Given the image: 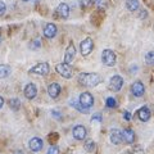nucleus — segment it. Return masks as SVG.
<instances>
[{
  "label": "nucleus",
  "instance_id": "f257e3e1",
  "mask_svg": "<svg viewBox=\"0 0 154 154\" xmlns=\"http://www.w3.org/2000/svg\"><path fill=\"white\" fill-rule=\"evenodd\" d=\"M79 82L84 86H88V88H94L102 82V77L98 73H80Z\"/></svg>",
  "mask_w": 154,
  "mask_h": 154
},
{
  "label": "nucleus",
  "instance_id": "f03ea898",
  "mask_svg": "<svg viewBox=\"0 0 154 154\" xmlns=\"http://www.w3.org/2000/svg\"><path fill=\"white\" fill-rule=\"evenodd\" d=\"M102 62L108 66V67H113L116 64V54L113 50L110 49H104L102 53Z\"/></svg>",
  "mask_w": 154,
  "mask_h": 154
},
{
  "label": "nucleus",
  "instance_id": "7ed1b4c3",
  "mask_svg": "<svg viewBox=\"0 0 154 154\" xmlns=\"http://www.w3.org/2000/svg\"><path fill=\"white\" fill-rule=\"evenodd\" d=\"M57 72L59 73L62 77H64V79H71L72 75H73V71H72V67L67 63H59L57 64L55 67Z\"/></svg>",
  "mask_w": 154,
  "mask_h": 154
},
{
  "label": "nucleus",
  "instance_id": "20e7f679",
  "mask_svg": "<svg viewBox=\"0 0 154 154\" xmlns=\"http://www.w3.org/2000/svg\"><path fill=\"white\" fill-rule=\"evenodd\" d=\"M79 102H80V104L82 105L85 109H89V108H91L94 105V98H93V95H91L90 93L85 91V93H82L80 95Z\"/></svg>",
  "mask_w": 154,
  "mask_h": 154
},
{
  "label": "nucleus",
  "instance_id": "39448f33",
  "mask_svg": "<svg viewBox=\"0 0 154 154\" xmlns=\"http://www.w3.org/2000/svg\"><path fill=\"white\" fill-rule=\"evenodd\" d=\"M49 71H50L49 64L45 63V62H42V63H38L35 67H32V68L30 69V73H36V75H40V76H45V75L49 73Z\"/></svg>",
  "mask_w": 154,
  "mask_h": 154
},
{
  "label": "nucleus",
  "instance_id": "423d86ee",
  "mask_svg": "<svg viewBox=\"0 0 154 154\" xmlns=\"http://www.w3.org/2000/svg\"><path fill=\"white\" fill-rule=\"evenodd\" d=\"M93 48H94V42L93 40H91L90 37L88 38H85V40L81 42V45H80V50H81V54H82L84 57L86 55H89L91 51H93Z\"/></svg>",
  "mask_w": 154,
  "mask_h": 154
},
{
  "label": "nucleus",
  "instance_id": "0eeeda50",
  "mask_svg": "<svg viewBox=\"0 0 154 154\" xmlns=\"http://www.w3.org/2000/svg\"><path fill=\"white\" fill-rule=\"evenodd\" d=\"M122 86H123V79L121 76L116 75V76H113L112 79H110V81H109V89L112 91H119Z\"/></svg>",
  "mask_w": 154,
  "mask_h": 154
},
{
  "label": "nucleus",
  "instance_id": "6e6552de",
  "mask_svg": "<svg viewBox=\"0 0 154 154\" xmlns=\"http://www.w3.org/2000/svg\"><path fill=\"white\" fill-rule=\"evenodd\" d=\"M131 93L134 94V96H143L144 93H145V88H144V84L141 81H136L134 82L132 86H131Z\"/></svg>",
  "mask_w": 154,
  "mask_h": 154
},
{
  "label": "nucleus",
  "instance_id": "1a4fd4ad",
  "mask_svg": "<svg viewBox=\"0 0 154 154\" xmlns=\"http://www.w3.org/2000/svg\"><path fill=\"white\" fill-rule=\"evenodd\" d=\"M75 55H76V48H75V45L71 44L67 46V49H66V54H64V63H67V64H69L72 60H73V58H75Z\"/></svg>",
  "mask_w": 154,
  "mask_h": 154
},
{
  "label": "nucleus",
  "instance_id": "9d476101",
  "mask_svg": "<svg viewBox=\"0 0 154 154\" xmlns=\"http://www.w3.org/2000/svg\"><path fill=\"white\" fill-rule=\"evenodd\" d=\"M72 134H73V137L77 139V140H84L86 137V128L81 126V125H77L72 130Z\"/></svg>",
  "mask_w": 154,
  "mask_h": 154
},
{
  "label": "nucleus",
  "instance_id": "9b49d317",
  "mask_svg": "<svg viewBox=\"0 0 154 154\" xmlns=\"http://www.w3.org/2000/svg\"><path fill=\"white\" fill-rule=\"evenodd\" d=\"M25 95L27 99H33L37 95V88L35 84H27L25 88Z\"/></svg>",
  "mask_w": 154,
  "mask_h": 154
},
{
  "label": "nucleus",
  "instance_id": "f8f14e48",
  "mask_svg": "<svg viewBox=\"0 0 154 154\" xmlns=\"http://www.w3.org/2000/svg\"><path fill=\"white\" fill-rule=\"evenodd\" d=\"M57 35V26L54 23H48L44 27V36L48 38H53Z\"/></svg>",
  "mask_w": 154,
  "mask_h": 154
},
{
  "label": "nucleus",
  "instance_id": "ddd939ff",
  "mask_svg": "<svg viewBox=\"0 0 154 154\" xmlns=\"http://www.w3.org/2000/svg\"><path fill=\"white\" fill-rule=\"evenodd\" d=\"M57 14L60 18H68L69 16V7L66 3H60L57 8Z\"/></svg>",
  "mask_w": 154,
  "mask_h": 154
},
{
  "label": "nucleus",
  "instance_id": "4468645a",
  "mask_svg": "<svg viewBox=\"0 0 154 154\" xmlns=\"http://www.w3.org/2000/svg\"><path fill=\"white\" fill-rule=\"evenodd\" d=\"M42 145H44V143L40 137H32L30 140V149L32 152H40L42 149Z\"/></svg>",
  "mask_w": 154,
  "mask_h": 154
},
{
  "label": "nucleus",
  "instance_id": "2eb2a0df",
  "mask_svg": "<svg viewBox=\"0 0 154 154\" xmlns=\"http://www.w3.org/2000/svg\"><path fill=\"white\" fill-rule=\"evenodd\" d=\"M110 141L116 145H118V144H121L123 141V137H122V132L119 131V130H112L110 131Z\"/></svg>",
  "mask_w": 154,
  "mask_h": 154
},
{
  "label": "nucleus",
  "instance_id": "dca6fc26",
  "mask_svg": "<svg viewBox=\"0 0 154 154\" xmlns=\"http://www.w3.org/2000/svg\"><path fill=\"white\" fill-rule=\"evenodd\" d=\"M122 137H123V141L127 143V144H132L135 141V132L132 131L131 128H126L122 131Z\"/></svg>",
  "mask_w": 154,
  "mask_h": 154
},
{
  "label": "nucleus",
  "instance_id": "f3484780",
  "mask_svg": "<svg viewBox=\"0 0 154 154\" xmlns=\"http://www.w3.org/2000/svg\"><path fill=\"white\" fill-rule=\"evenodd\" d=\"M137 116H139V119H140V121L146 122V121H149V118H150L152 113H150V110H149L148 107H141L140 109H139Z\"/></svg>",
  "mask_w": 154,
  "mask_h": 154
},
{
  "label": "nucleus",
  "instance_id": "a211bd4d",
  "mask_svg": "<svg viewBox=\"0 0 154 154\" xmlns=\"http://www.w3.org/2000/svg\"><path fill=\"white\" fill-rule=\"evenodd\" d=\"M48 93H49V95L51 96V98H57V96L60 94V86L57 82L50 84L49 88H48Z\"/></svg>",
  "mask_w": 154,
  "mask_h": 154
},
{
  "label": "nucleus",
  "instance_id": "6ab92c4d",
  "mask_svg": "<svg viewBox=\"0 0 154 154\" xmlns=\"http://www.w3.org/2000/svg\"><path fill=\"white\" fill-rule=\"evenodd\" d=\"M139 0H126V8L130 12H135L139 9Z\"/></svg>",
  "mask_w": 154,
  "mask_h": 154
},
{
  "label": "nucleus",
  "instance_id": "aec40b11",
  "mask_svg": "<svg viewBox=\"0 0 154 154\" xmlns=\"http://www.w3.org/2000/svg\"><path fill=\"white\" fill-rule=\"evenodd\" d=\"M12 72V68L8 64H0V79H5Z\"/></svg>",
  "mask_w": 154,
  "mask_h": 154
},
{
  "label": "nucleus",
  "instance_id": "412c9836",
  "mask_svg": "<svg viewBox=\"0 0 154 154\" xmlns=\"http://www.w3.org/2000/svg\"><path fill=\"white\" fill-rule=\"evenodd\" d=\"M84 148H85V150H86V152L93 153V152H95L96 145H95V143H94L93 140H88V141H85V145H84Z\"/></svg>",
  "mask_w": 154,
  "mask_h": 154
},
{
  "label": "nucleus",
  "instance_id": "4be33fe9",
  "mask_svg": "<svg viewBox=\"0 0 154 154\" xmlns=\"http://www.w3.org/2000/svg\"><path fill=\"white\" fill-rule=\"evenodd\" d=\"M9 105H11V108H12V109L18 110L19 107H21V102H19V99L14 98V99H11V100H9Z\"/></svg>",
  "mask_w": 154,
  "mask_h": 154
},
{
  "label": "nucleus",
  "instance_id": "5701e85b",
  "mask_svg": "<svg viewBox=\"0 0 154 154\" xmlns=\"http://www.w3.org/2000/svg\"><path fill=\"white\" fill-rule=\"evenodd\" d=\"M145 62L148 64H154V51H149L145 55Z\"/></svg>",
  "mask_w": 154,
  "mask_h": 154
},
{
  "label": "nucleus",
  "instance_id": "b1692460",
  "mask_svg": "<svg viewBox=\"0 0 154 154\" xmlns=\"http://www.w3.org/2000/svg\"><path fill=\"white\" fill-rule=\"evenodd\" d=\"M71 105H72V107H75L77 110H80V112H82V113H88V109H85V108L82 107V105L80 104V102H79V103L72 102V103H71Z\"/></svg>",
  "mask_w": 154,
  "mask_h": 154
},
{
  "label": "nucleus",
  "instance_id": "393cba45",
  "mask_svg": "<svg viewBox=\"0 0 154 154\" xmlns=\"http://www.w3.org/2000/svg\"><path fill=\"white\" fill-rule=\"evenodd\" d=\"M105 104H107L108 108H116L117 107V102H116L114 98H108L107 102H105Z\"/></svg>",
  "mask_w": 154,
  "mask_h": 154
},
{
  "label": "nucleus",
  "instance_id": "a878e982",
  "mask_svg": "<svg viewBox=\"0 0 154 154\" xmlns=\"http://www.w3.org/2000/svg\"><path fill=\"white\" fill-rule=\"evenodd\" d=\"M131 154H144V150H143L141 145H135L131 149Z\"/></svg>",
  "mask_w": 154,
  "mask_h": 154
},
{
  "label": "nucleus",
  "instance_id": "bb28decb",
  "mask_svg": "<svg viewBox=\"0 0 154 154\" xmlns=\"http://www.w3.org/2000/svg\"><path fill=\"white\" fill-rule=\"evenodd\" d=\"M46 154H59V148H58L57 145H51Z\"/></svg>",
  "mask_w": 154,
  "mask_h": 154
},
{
  "label": "nucleus",
  "instance_id": "cd10ccee",
  "mask_svg": "<svg viewBox=\"0 0 154 154\" xmlns=\"http://www.w3.org/2000/svg\"><path fill=\"white\" fill-rule=\"evenodd\" d=\"M7 12V5L4 4V2H0V17L4 16Z\"/></svg>",
  "mask_w": 154,
  "mask_h": 154
},
{
  "label": "nucleus",
  "instance_id": "c85d7f7f",
  "mask_svg": "<svg viewBox=\"0 0 154 154\" xmlns=\"http://www.w3.org/2000/svg\"><path fill=\"white\" fill-rule=\"evenodd\" d=\"M80 4H81V7L82 8H86V7H89L91 3H93V0H79Z\"/></svg>",
  "mask_w": 154,
  "mask_h": 154
},
{
  "label": "nucleus",
  "instance_id": "c756f323",
  "mask_svg": "<svg viewBox=\"0 0 154 154\" xmlns=\"http://www.w3.org/2000/svg\"><path fill=\"white\" fill-rule=\"evenodd\" d=\"M40 45H41L40 40H35V41H32V44L30 45V48H32V49H37V48H40Z\"/></svg>",
  "mask_w": 154,
  "mask_h": 154
},
{
  "label": "nucleus",
  "instance_id": "7c9ffc66",
  "mask_svg": "<svg viewBox=\"0 0 154 154\" xmlns=\"http://www.w3.org/2000/svg\"><path fill=\"white\" fill-rule=\"evenodd\" d=\"M91 121H98V122H100V121H102V114H99V113L94 114L93 117H91Z\"/></svg>",
  "mask_w": 154,
  "mask_h": 154
},
{
  "label": "nucleus",
  "instance_id": "2f4dec72",
  "mask_svg": "<svg viewBox=\"0 0 154 154\" xmlns=\"http://www.w3.org/2000/svg\"><path fill=\"white\" fill-rule=\"evenodd\" d=\"M123 117H125L126 121H130V119H131V113H130V112H125L123 113Z\"/></svg>",
  "mask_w": 154,
  "mask_h": 154
},
{
  "label": "nucleus",
  "instance_id": "473e14b6",
  "mask_svg": "<svg viewBox=\"0 0 154 154\" xmlns=\"http://www.w3.org/2000/svg\"><path fill=\"white\" fill-rule=\"evenodd\" d=\"M146 17V11H141V13L139 14V18H145Z\"/></svg>",
  "mask_w": 154,
  "mask_h": 154
},
{
  "label": "nucleus",
  "instance_id": "72a5a7b5",
  "mask_svg": "<svg viewBox=\"0 0 154 154\" xmlns=\"http://www.w3.org/2000/svg\"><path fill=\"white\" fill-rule=\"evenodd\" d=\"M3 104H4V99L2 98V96H0V108L3 107Z\"/></svg>",
  "mask_w": 154,
  "mask_h": 154
},
{
  "label": "nucleus",
  "instance_id": "f704fd0d",
  "mask_svg": "<svg viewBox=\"0 0 154 154\" xmlns=\"http://www.w3.org/2000/svg\"><path fill=\"white\" fill-rule=\"evenodd\" d=\"M93 3H95V4H98V3H100V0H93Z\"/></svg>",
  "mask_w": 154,
  "mask_h": 154
},
{
  "label": "nucleus",
  "instance_id": "c9c22d12",
  "mask_svg": "<svg viewBox=\"0 0 154 154\" xmlns=\"http://www.w3.org/2000/svg\"><path fill=\"white\" fill-rule=\"evenodd\" d=\"M14 154H22V152H16V153H14Z\"/></svg>",
  "mask_w": 154,
  "mask_h": 154
},
{
  "label": "nucleus",
  "instance_id": "e433bc0d",
  "mask_svg": "<svg viewBox=\"0 0 154 154\" xmlns=\"http://www.w3.org/2000/svg\"><path fill=\"white\" fill-rule=\"evenodd\" d=\"M23 2H28V0H23Z\"/></svg>",
  "mask_w": 154,
  "mask_h": 154
},
{
  "label": "nucleus",
  "instance_id": "4c0bfd02",
  "mask_svg": "<svg viewBox=\"0 0 154 154\" xmlns=\"http://www.w3.org/2000/svg\"><path fill=\"white\" fill-rule=\"evenodd\" d=\"M0 38H2V36H0Z\"/></svg>",
  "mask_w": 154,
  "mask_h": 154
}]
</instances>
